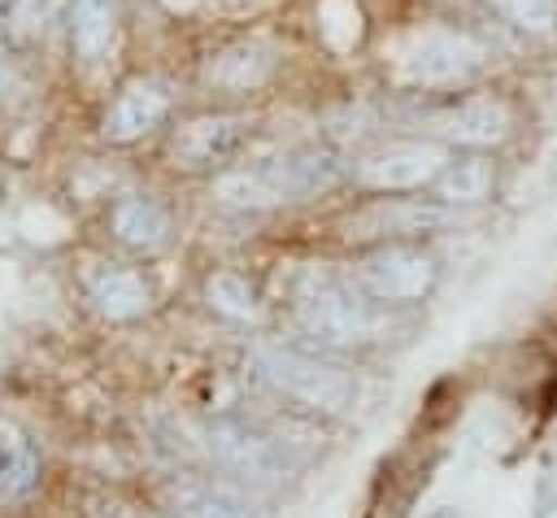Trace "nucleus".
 Masks as SVG:
<instances>
[{"instance_id":"nucleus-6","label":"nucleus","mask_w":557,"mask_h":518,"mask_svg":"<svg viewBox=\"0 0 557 518\" xmlns=\"http://www.w3.org/2000/svg\"><path fill=\"white\" fill-rule=\"evenodd\" d=\"M444 135L461 139V144H496L509 135V109L492 96H479V100H466L461 109H453L444 118Z\"/></svg>"},{"instance_id":"nucleus-3","label":"nucleus","mask_w":557,"mask_h":518,"mask_svg":"<svg viewBox=\"0 0 557 518\" xmlns=\"http://www.w3.org/2000/svg\"><path fill=\"white\" fill-rule=\"evenodd\" d=\"M444 170V152L435 144H387L361 161V178L370 187H418Z\"/></svg>"},{"instance_id":"nucleus-11","label":"nucleus","mask_w":557,"mask_h":518,"mask_svg":"<svg viewBox=\"0 0 557 518\" xmlns=\"http://www.w3.org/2000/svg\"><path fill=\"white\" fill-rule=\"evenodd\" d=\"M117 231H122V239H131V244H152V239H161L165 218H161V209L148 205V200H126V205L117 209Z\"/></svg>"},{"instance_id":"nucleus-12","label":"nucleus","mask_w":557,"mask_h":518,"mask_svg":"<svg viewBox=\"0 0 557 518\" xmlns=\"http://www.w3.org/2000/svg\"><path fill=\"white\" fill-rule=\"evenodd\" d=\"M492 9L505 22H513L522 30H535V35H544V30L557 26V4L553 0H492Z\"/></svg>"},{"instance_id":"nucleus-4","label":"nucleus","mask_w":557,"mask_h":518,"mask_svg":"<svg viewBox=\"0 0 557 518\" xmlns=\"http://www.w3.org/2000/svg\"><path fill=\"white\" fill-rule=\"evenodd\" d=\"M431 279H435L431 261L409 248H392V252L366 261V287L379 300H418L431 287Z\"/></svg>"},{"instance_id":"nucleus-10","label":"nucleus","mask_w":557,"mask_h":518,"mask_svg":"<svg viewBox=\"0 0 557 518\" xmlns=\"http://www.w3.org/2000/svg\"><path fill=\"white\" fill-rule=\"evenodd\" d=\"M270 74V57L261 48H231L222 52L213 65H209V78L222 83V87H257L261 78Z\"/></svg>"},{"instance_id":"nucleus-5","label":"nucleus","mask_w":557,"mask_h":518,"mask_svg":"<svg viewBox=\"0 0 557 518\" xmlns=\"http://www.w3.org/2000/svg\"><path fill=\"white\" fill-rule=\"evenodd\" d=\"M244 139V122L235 118H205V122H191L178 139H174V157L183 165H209V161H222L239 148Z\"/></svg>"},{"instance_id":"nucleus-1","label":"nucleus","mask_w":557,"mask_h":518,"mask_svg":"<svg viewBox=\"0 0 557 518\" xmlns=\"http://www.w3.org/2000/svg\"><path fill=\"white\" fill-rule=\"evenodd\" d=\"M474 48L461 39V35H448V30H422L405 44L400 52V74L409 83H453L461 74L474 70Z\"/></svg>"},{"instance_id":"nucleus-7","label":"nucleus","mask_w":557,"mask_h":518,"mask_svg":"<svg viewBox=\"0 0 557 518\" xmlns=\"http://www.w3.org/2000/svg\"><path fill=\"white\" fill-rule=\"evenodd\" d=\"M113 35H117V4L113 0H74L70 39H74V48H78L83 61L104 57V48L113 44Z\"/></svg>"},{"instance_id":"nucleus-8","label":"nucleus","mask_w":557,"mask_h":518,"mask_svg":"<svg viewBox=\"0 0 557 518\" xmlns=\"http://www.w3.org/2000/svg\"><path fill=\"white\" fill-rule=\"evenodd\" d=\"M161 113H165V96H161L157 87H148V83H135V87L122 91V100H117L113 113L104 118V135H109V139H135L139 131L157 126Z\"/></svg>"},{"instance_id":"nucleus-13","label":"nucleus","mask_w":557,"mask_h":518,"mask_svg":"<svg viewBox=\"0 0 557 518\" xmlns=\"http://www.w3.org/2000/svg\"><path fill=\"white\" fill-rule=\"evenodd\" d=\"M165 4H170V9H191L196 0H165Z\"/></svg>"},{"instance_id":"nucleus-9","label":"nucleus","mask_w":557,"mask_h":518,"mask_svg":"<svg viewBox=\"0 0 557 518\" xmlns=\"http://www.w3.org/2000/svg\"><path fill=\"white\" fill-rule=\"evenodd\" d=\"M492 192V165L483 157H470V161H457L440 174V196L448 205H470V200H483Z\"/></svg>"},{"instance_id":"nucleus-2","label":"nucleus","mask_w":557,"mask_h":518,"mask_svg":"<svg viewBox=\"0 0 557 518\" xmlns=\"http://www.w3.org/2000/svg\"><path fill=\"white\" fill-rule=\"evenodd\" d=\"M270 379H274L287 396H296V400H305V405H313V409L335 414V409L348 405V383H344L335 370H326V366H318V361H305V357H296V353H274V357H270Z\"/></svg>"}]
</instances>
